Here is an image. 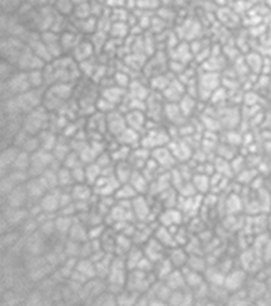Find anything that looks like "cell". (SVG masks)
Instances as JSON below:
<instances>
[{"label": "cell", "mask_w": 271, "mask_h": 306, "mask_svg": "<svg viewBox=\"0 0 271 306\" xmlns=\"http://www.w3.org/2000/svg\"><path fill=\"white\" fill-rule=\"evenodd\" d=\"M152 158L159 165V167L170 168L173 167L176 162V157L173 156L172 151L168 147H158L152 151Z\"/></svg>", "instance_id": "obj_9"}, {"label": "cell", "mask_w": 271, "mask_h": 306, "mask_svg": "<svg viewBox=\"0 0 271 306\" xmlns=\"http://www.w3.org/2000/svg\"><path fill=\"white\" fill-rule=\"evenodd\" d=\"M186 267H189L190 269L192 271H197V272H205L206 271V261L202 256H200L199 254H191L189 256V260H187Z\"/></svg>", "instance_id": "obj_36"}, {"label": "cell", "mask_w": 271, "mask_h": 306, "mask_svg": "<svg viewBox=\"0 0 271 306\" xmlns=\"http://www.w3.org/2000/svg\"><path fill=\"white\" fill-rule=\"evenodd\" d=\"M74 216H67V214H62L55 218V227L56 231L60 234H69L70 229H72L73 224H74Z\"/></svg>", "instance_id": "obj_33"}, {"label": "cell", "mask_w": 271, "mask_h": 306, "mask_svg": "<svg viewBox=\"0 0 271 306\" xmlns=\"http://www.w3.org/2000/svg\"><path fill=\"white\" fill-rule=\"evenodd\" d=\"M75 271L83 274L88 281L97 278V271H96V263L90 258H82L78 260Z\"/></svg>", "instance_id": "obj_18"}, {"label": "cell", "mask_w": 271, "mask_h": 306, "mask_svg": "<svg viewBox=\"0 0 271 306\" xmlns=\"http://www.w3.org/2000/svg\"><path fill=\"white\" fill-rule=\"evenodd\" d=\"M129 90H130V96L131 99H139V100H148L149 92L145 87H144L141 83H139L138 80H134L129 85Z\"/></svg>", "instance_id": "obj_35"}, {"label": "cell", "mask_w": 271, "mask_h": 306, "mask_svg": "<svg viewBox=\"0 0 271 306\" xmlns=\"http://www.w3.org/2000/svg\"><path fill=\"white\" fill-rule=\"evenodd\" d=\"M133 213L134 217L138 221H146L148 218H150L152 208H150V204L148 203L146 198L144 197V194L136 195L133 199Z\"/></svg>", "instance_id": "obj_7"}, {"label": "cell", "mask_w": 271, "mask_h": 306, "mask_svg": "<svg viewBox=\"0 0 271 306\" xmlns=\"http://www.w3.org/2000/svg\"><path fill=\"white\" fill-rule=\"evenodd\" d=\"M69 239L74 240V241L78 242H85L89 240V236H88V230L83 226L82 222L79 221H74L73 224L72 229L69 231Z\"/></svg>", "instance_id": "obj_27"}, {"label": "cell", "mask_w": 271, "mask_h": 306, "mask_svg": "<svg viewBox=\"0 0 271 306\" xmlns=\"http://www.w3.org/2000/svg\"><path fill=\"white\" fill-rule=\"evenodd\" d=\"M6 198H7V203H8V207L22 208L24 204H26L27 200L29 199L28 194H27L26 185H24V187L18 185V187L14 188L8 195H6Z\"/></svg>", "instance_id": "obj_12"}, {"label": "cell", "mask_w": 271, "mask_h": 306, "mask_svg": "<svg viewBox=\"0 0 271 306\" xmlns=\"http://www.w3.org/2000/svg\"><path fill=\"white\" fill-rule=\"evenodd\" d=\"M124 90H125V88L119 87V85H116V87H109L102 92V97L109 100L111 104L117 105L123 101L124 96H125V91Z\"/></svg>", "instance_id": "obj_26"}, {"label": "cell", "mask_w": 271, "mask_h": 306, "mask_svg": "<svg viewBox=\"0 0 271 306\" xmlns=\"http://www.w3.org/2000/svg\"><path fill=\"white\" fill-rule=\"evenodd\" d=\"M170 84H171V80L168 79L166 75H162V74L154 75L152 79V87L154 88L157 92H163V91H165Z\"/></svg>", "instance_id": "obj_38"}, {"label": "cell", "mask_w": 271, "mask_h": 306, "mask_svg": "<svg viewBox=\"0 0 271 306\" xmlns=\"http://www.w3.org/2000/svg\"><path fill=\"white\" fill-rule=\"evenodd\" d=\"M60 197H62V189L60 188L47 190L45 193V195L40 199V205L43 212L52 214V213L60 210V208H62V205H60Z\"/></svg>", "instance_id": "obj_5"}, {"label": "cell", "mask_w": 271, "mask_h": 306, "mask_svg": "<svg viewBox=\"0 0 271 306\" xmlns=\"http://www.w3.org/2000/svg\"><path fill=\"white\" fill-rule=\"evenodd\" d=\"M46 122H47V112L38 106L27 114L26 119H24L23 129L27 133L36 136L43 130Z\"/></svg>", "instance_id": "obj_1"}, {"label": "cell", "mask_w": 271, "mask_h": 306, "mask_svg": "<svg viewBox=\"0 0 271 306\" xmlns=\"http://www.w3.org/2000/svg\"><path fill=\"white\" fill-rule=\"evenodd\" d=\"M70 193H72V197L74 199V202H88L90 199V197L93 195L94 190L93 187L88 183H80V184H74L72 188H70Z\"/></svg>", "instance_id": "obj_13"}, {"label": "cell", "mask_w": 271, "mask_h": 306, "mask_svg": "<svg viewBox=\"0 0 271 306\" xmlns=\"http://www.w3.org/2000/svg\"><path fill=\"white\" fill-rule=\"evenodd\" d=\"M85 175H87V183L93 187L96 181L102 176V167L96 161L87 163V166H85Z\"/></svg>", "instance_id": "obj_32"}, {"label": "cell", "mask_w": 271, "mask_h": 306, "mask_svg": "<svg viewBox=\"0 0 271 306\" xmlns=\"http://www.w3.org/2000/svg\"><path fill=\"white\" fill-rule=\"evenodd\" d=\"M219 85V77L214 73H205L199 82V91L200 92H207L211 96L214 94V91L218 88Z\"/></svg>", "instance_id": "obj_19"}, {"label": "cell", "mask_w": 271, "mask_h": 306, "mask_svg": "<svg viewBox=\"0 0 271 306\" xmlns=\"http://www.w3.org/2000/svg\"><path fill=\"white\" fill-rule=\"evenodd\" d=\"M72 176H73V181H74V184L87 183L85 167H83V165L78 166V167L72 168Z\"/></svg>", "instance_id": "obj_40"}, {"label": "cell", "mask_w": 271, "mask_h": 306, "mask_svg": "<svg viewBox=\"0 0 271 306\" xmlns=\"http://www.w3.org/2000/svg\"><path fill=\"white\" fill-rule=\"evenodd\" d=\"M117 141H119L120 144H123V146H128L131 147L134 143H138L140 141V136H139V132L134 130L131 128H126L123 133L120 134L119 137H116Z\"/></svg>", "instance_id": "obj_31"}, {"label": "cell", "mask_w": 271, "mask_h": 306, "mask_svg": "<svg viewBox=\"0 0 271 306\" xmlns=\"http://www.w3.org/2000/svg\"><path fill=\"white\" fill-rule=\"evenodd\" d=\"M26 189L29 199L40 200L45 195V193L47 192L40 178H31V180L26 184Z\"/></svg>", "instance_id": "obj_16"}, {"label": "cell", "mask_w": 271, "mask_h": 306, "mask_svg": "<svg viewBox=\"0 0 271 306\" xmlns=\"http://www.w3.org/2000/svg\"><path fill=\"white\" fill-rule=\"evenodd\" d=\"M154 237L163 245V246H166V248L172 249L175 248V246H177L175 235L170 231L168 227L162 226V225H159V227L154 231Z\"/></svg>", "instance_id": "obj_20"}, {"label": "cell", "mask_w": 271, "mask_h": 306, "mask_svg": "<svg viewBox=\"0 0 271 306\" xmlns=\"http://www.w3.org/2000/svg\"><path fill=\"white\" fill-rule=\"evenodd\" d=\"M126 33H128V26L123 22H115L114 24H111V35L114 37L121 38L126 36Z\"/></svg>", "instance_id": "obj_39"}, {"label": "cell", "mask_w": 271, "mask_h": 306, "mask_svg": "<svg viewBox=\"0 0 271 306\" xmlns=\"http://www.w3.org/2000/svg\"><path fill=\"white\" fill-rule=\"evenodd\" d=\"M139 195L136 190L130 183L120 184V187L117 188L116 193H115V200H133L134 198Z\"/></svg>", "instance_id": "obj_25"}, {"label": "cell", "mask_w": 271, "mask_h": 306, "mask_svg": "<svg viewBox=\"0 0 271 306\" xmlns=\"http://www.w3.org/2000/svg\"><path fill=\"white\" fill-rule=\"evenodd\" d=\"M194 106H195V101L189 96L182 97V100L180 101V107L181 110H182V112H184V115L190 114V112L192 111V109H194Z\"/></svg>", "instance_id": "obj_41"}, {"label": "cell", "mask_w": 271, "mask_h": 306, "mask_svg": "<svg viewBox=\"0 0 271 306\" xmlns=\"http://www.w3.org/2000/svg\"><path fill=\"white\" fill-rule=\"evenodd\" d=\"M175 269V267H173L172 261L167 258H163L162 260H159L158 263H155V268H154V274L155 277L158 278V280H165L166 277H167L168 274L171 273V272Z\"/></svg>", "instance_id": "obj_30"}, {"label": "cell", "mask_w": 271, "mask_h": 306, "mask_svg": "<svg viewBox=\"0 0 271 306\" xmlns=\"http://www.w3.org/2000/svg\"><path fill=\"white\" fill-rule=\"evenodd\" d=\"M165 248L166 246H163V245L153 236L143 245V250L145 256H148V258L154 261V263H158V261L162 260L163 258H166Z\"/></svg>", "instance_id": "obj_8"}, {"label": "cell", "mask_w": 271, "mask_h": 306, "mask_svg": "<svg viewBox=\"0 0 271 306\" xmlns=\"http://www.w3.org/2000/svg\"><path fill=\"white\" fill-rule=\"evenodd\" d=\"M125 119L129 128L134 129L136 132H140L146 124L145 115L140 110H129L128 114L125 115Z\"/></svg>", "instance_id": "obj_15"}, {"label": "cell", "mask_w": 271, "mask_h": 306, "mask_svg": "<svg viewBox=\"0 0 271 306\" xmlns=\"http://www.w3.org/2000/svg\"><path fill=\"white\" fill-rule=\"evenodd\" d=\"M3 83L8 88L9 97L18 96V95L24 94L27 91L32 90L28 79V73L27 72L13 74L11 78H8V80H4Z\"/></svg>", "instance_id": "obj_2"}, {"label": "cell", "mask_w": 271, "mask_h": 306, "mask_svg": "<svg viewBox=\"0 0 271 306\" xmlns=\"http://www.w3.org/2000/svg\"><path fill=\"white\" fill-rule=\"evenodd\" d=\"M163 281H165L166 285L172 291L185 290V288H187L186 280H185V274L184 272H182V269L175 268Z\"/></svg>", "instance_id": "obj_14"}, {"label": "cell", "mask_w": 271, "mask_h": 306, "mask_svg": "<svg viewBox=\"0 0 271 306\" xmlns=\"http://www.w3.org/2000/svg\"><path fill=\"white\" fill-rule=\"evenodd\" d=\"M182 218H184L182 210L177 209V208H166V210L158 214V222L166 227L178 226L182 222Z\"/></svg>", "instance_id": "obj_10"}, {"label": "cell", "mask_w": 271, "mask_h": 306, "mask_svg": "<svg viewBox=\"0 0 271 306\" xmlns=\"http://www.w3.org/2000/svg\"><path fill=\"white\" fill-rule=\"evenodd\" d=\"M129 183L133 185L134 189L136 190L138 194H145V193L149 192V188H150V184H149L148 178L144 175V172H139L138 170H134Z\"/></svg>", "instance_id": "obj_21"}, {"label": "cell", "mask_w": 271, "mask_h": 306, "mask_svg": "<svg viewBox=\"0 0 271 306\" xmlns=\"http://www.w3.org/2000/svg\"><path fill=\"white\" fill-rule=\"evenodd\" d=\"M93 54V42H79L74 49V58L78 61H87L88 58Z\"/></svg>", "instance_id": "obj_28"}, {"label": "cell", "mask_w": 271, "mask_h": 306, "mask_svg": "<svg viewBox=\"0 0 271 306\" xmlns=\"http://www.w3.org/2000/svg\"><path fill=\"white\" fill-rule=\"evenodd\" d=\"M106 128L107 130L111 132L112 136L119 137L120 134L128 128L125 115H121L116 111L109 112V115L106 117Z\"/></svg>", "instance_id": "obj_6"}, {"label": "cell", "mask_w": 271, "mask_h": 306, "mask_svg": "<svg viewBox=\"0 0 271 306\" xmlns=\"http://www.w3.org/2000/svg\"><path fill=\"white\" fill-rule=\"evenodd\" d=\"M58 180H59V188L65 189V188H72L74 185L72 176V170L65 166L58 168Z\"/></svg>", "instance_id": "obj_34"}, {"label": "cell", "mask_w": 271, "mask_h": 306, "mask_svg": "<svg viewBox=\"0 0 271 306\" xmlns=\"http://www.w3.org/2000/svg\"><path fill=\"white\" fill-rule=\"evenodd\" d=\"M192 184L196 188L197 193H205L210 188V179L204 173H199V175H195L192 178Z\"/></svg>", "instance_id": "obj_37"}, {"label": "cell", "mask_w": 271, "mask_h": 306, "mask_svg": "<svg viewBox=\"0 0 271 306\" xmlns=\"http://www.w3.org/2000/svg\"><path fill=\"white\" fill-rule=\"evenodd\" d=\"M141 146L148 149H154L158 147H165L170 142V136L162 129H152L141 138Z\"/></svg>", "instance_id": "obj_3"}, {"label": "cell", "mask_w": 271, "mask_h": 306, "mask_svg": "<svg viewBox=\"0 0 271 306\" xmlns=\"http://www.w3.org/2000/svg\"><path fill=\"white\" fill-rule=\"evenodd\" d=\"M246 278H247V276H246V272L243 269H232L228 273H226L223 286L228 292H237V291L243 288Z\"/></svg>", "instance_id": "obj_4"}, {"label": "cell", "mask_w": 271, "mask_h": 306, "mask_svg": "<svg viewBox=\"0 0 271 306\" xmlns=\"http://www.w3.org/2000/svg\"><path fill=\"white\" fill-rule=\"evenodd\" d=\"M133 172L134 167L130 165L129 161H121V162H117V165L115 166V175H116L117 180L121 184L129 183Z\"/></svg>", "instance_id": "obj_23"}, {"label": "cell", "mask_w": 271, "mask_h": 306, "mask_svg": "<svg viewBox=\"0 0 271 306\" xmlns=\"http://www.w3.org/2000/svg\"><path fill=\"white\" fill-rule=\"evenodd\" d=\"M150 157H152V153H149L148 148L141 146L140 148H135L131 151L130 157H129L128 161L133 166L134 170H140V168L145 167L146 162Z\"/></svg>", "instance_id": "obj_11"}, {"label": "cell", "mask_w": 271, "mask_h": 306, "mask_svg": "<svg viewBox=\"0 0 271 306\" xmlns=\"http://www.w3.org/2000/svg\"><path fill=\"white\" fill-rule=\"evenodd\" d=\"M115 80H116V84L119 85V87H123V88H129V85H130L131 83L130 79H129V75L123 72L117 73Z\"/></svg>", "instance_id": "obj_42"}, {"label": "cell", "mask_w": 271, "mask_h": 306, "mask_svg": "<svg viewBox=\"0 0 271 306\" xmlns=\"http://www.w3.org/2000/svg\"><path fill=\"white\" fill-rule=\"evenodd\" d=\"M18 149L13 148V147H9V148L4 149L2 156H0V167H2V171H6L8 168L13 167V163L16 161L17 155H18Z\"/></svg>", "instance_id": "obj_29"}, {"label": "cell", "mask_w": 271, "mask_h": 306, "mask_svg": "<svg viewBox=\"0 0 271 306\" xmlns=\"http://www.w3.org/2000/svg\"><path fill=\"white\" fill-rule=\"evenodd\" d=\"M144 256V250L143 248H139V245H134L133 248L126 253L125 255V260H126V266H128L129 271H133V269H136L138 267L139 261L141 260V258Z\"/></svg>", "instance_id": "obj_24"}, {"label": "cell", "mask_w": 271, "mask_h": 306, "mask_svg": "<svg viewBox=\"0 0 271 306\" xmlns=\"http://www.w3.org/2000/svg\"><path fill=\"white\" fill-rule=\"evenodd\" d=\"M162 96L168 102H180L184 97V87L178 82H171V84L162 92Z\"/></svg>", "instance_id": "obj_22"}, {"label": "cell", "mask_w": 271, "mask_h": 306, "mask_svg": "<svg viewBox=\"0 0 271 306\" xmlns=\"http://www.w3.org/2000/svg\"><path fill=\"white\" fill-rule=\"evenodd\" d=\"M189 256H190V254L187 253L186 249L181 248L180 245H177V246H175V248L171 249L168 259L172 261V264L175 268L182 269L187 264Z\"/></svg>", "instance_id": "obj_17"}]
</instances>
